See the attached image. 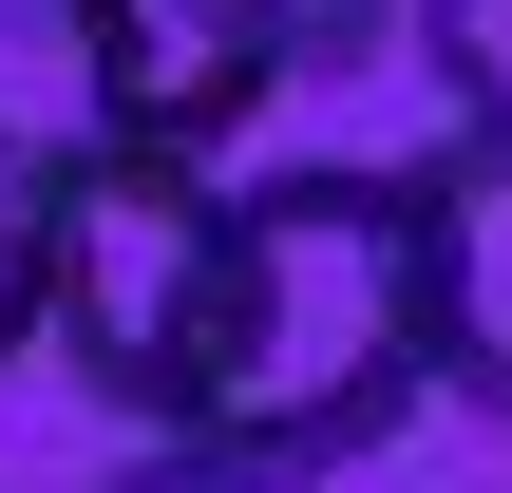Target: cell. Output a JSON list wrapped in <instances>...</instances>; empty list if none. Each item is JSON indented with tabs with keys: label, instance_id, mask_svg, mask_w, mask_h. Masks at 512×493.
I'll return each mask as SVG.
<instances>
[{
	"label": "cell",
	"instance_id": "obj_1",
	"mask_svg": "<svg viewBox=\"0 0 512 493\" xmlns=\"http://www.w3.org/2000/svg\"><path fill=\"white\" fill-rule=\"evenodd\" d=\"M418 247H399V171H228V266H209V342L171 399V456L228 493H323L418 418Z\"/></svg>",
	"mask_w": 512,
	"mask_h": 493
},
{
	"label": "cell",
	"instance_id": "obj_2",
	"mask_svg": "<svg viewBox=\"0 0 512 493\" xmlns=\"http://www.w3.org/2000/svg\"><path fill=\"white\" fill-rule=\"evenodd\" d=\"M209 266H228V171H171V152H57V380L114 418V437H171L190 399V342H209Z\"/></svg>",
	"mask_w": 512,
	"mask_h": 493
},
{
	"label": "cell",
	"instance_id": "obj_3",
	"mask_svg": "<svg viewBox=\"0 0 512 493\" xmlns=\"http://www.w3.org/2000/svg\"><path fill=\"white\" fill-rule=\"evenodd\" d=\"M57 57H76L95 152H171V171H209L266 95H304L285 0H57Z\"/></svg>",
	"mask_w": 512,
	"mask_h": 493
},
{
	"label": "cell",
	"instance_id": "obj_4",
	"mask_svg": "<svg viewBox=\"0 0 512 493\" xmlns=\"http://www.w3.org/2000/svg\"><path fill=\"white\" fill-rule=\"evenodd\" d=\"M399 247H418V380L456 418H512V133L399 171Z\"/></svg>",
	"mask_w": 512,
	"mask_h": 493
},
{
	"label": "cell",
	"instance_id": "obj_5",
	"mask_svg": "<svg viewBox=\"0 0 512 493\" xmlns=\"http://www.w3.org/2000/svg\"><path fill=\"white\" fill-rule=\"evenodd\" d=\"M399 57L437 76L456 133H512V0H399Z\"/></svg>",
	"mask_w": 512,
	"mask_h": 493
},
{
	"label": "cell",
	"instance_id": "obj_6",
	"mask_svg": "<svg viewBox=\"0 0 512 493\" xmlns=\"http://www.w3.org/2000/svg\"><path fill=\"white\" fill-rule=\"evenodd\" d=\"M38 304H57V133L0 114V361L38 342Z\"/></svg>",
	"mask_w": 512,
	"mask_h": 493
},
{
	"label": "cell",
	"instance_id": "obj_7",
	"mask_svg": "<svg viewBox=\"0 0 512 493\" xmlns=\"http://www.w3.org/2000/svg\"><path fill=\"white\" fill-rule=\"evenodd\" d=\"M361 57H399V0H285V76H304V95L361 76Z\"/></svg>",
	"mask_w": 512,
	"mask_h": 493
},
{
	"label": "cell",
	"instance_id": "obj_8",
	"mask_svg": "<svg viewBox=\"0 0 512 493\" xmlns=\"http://www.w3.org/2000/svg\"><path fill=\"white\" fill-rule=\"evenodd\" d=\"M95 493H228V475H209V456H171V437H133V456H114Z\"/></svg>",
	"mask_w": 512,
	"mask_h": 493
}]
</instances>
